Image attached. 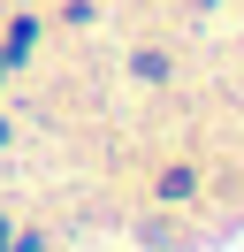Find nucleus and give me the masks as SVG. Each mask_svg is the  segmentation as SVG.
Segmentation results:
<instances>
[]
</instances>
